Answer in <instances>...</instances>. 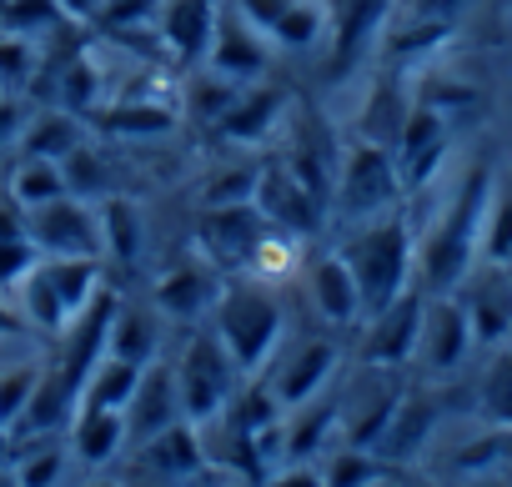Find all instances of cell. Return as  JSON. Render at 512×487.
<instances>
[{"mask_svg":"<svg viewBox=\"0 0 512 487\" xmlns=\"http://www.w3.org/2000/svg\"><path fill=\"white\" fill-rule=\"evenodd\" d=\"M61 171H66V191H71V196H81V201H91V196H101V191H106V166H101V156H96V151H86V141L61 161Z\"/></svg>","mask_w":512,"mask_h":487,"instance_id":"47","label":"cell"},{"mask_svg":"<svg viewBox=\"0 0 512 487\" xmlns=\"http://www.w3.org/2000/svg\"><path fill=\"white\" fill-rule=\"evenodd\" d=\"M161 0H101L96 26L101 31H126V26H156Z\"/></svg>","mask_w":512,"mask_h":487,"instance_id":"49","label":"cell"},{"mask_svg":"<svg viewBox=\"0 0 512 487\" xmlns=\"http://www.w3.org/2000/svg\"><path fill=\"white\" fill-rule=\"evenodd\" d=\"M66 462H71V452L56 442V432H46V437H21L16 452H11V472H16L21 487H56L61 472H66Z\"/></svg>","mask_w":512,"mask_h":487,"instance_id":"31","label":"cell"},{"mask_svg":"<svg viewBox=\"0 0 512 487\" xmlns=\"http://www.w3.org/2000/svg\"><path fill=\"white\" fill-rule=\"evenodd\" d=\"M176 487H231V477H221V472H206V467H201V472H191V477H181Z\"/></svg>","mask_w":512,"mask_h":487,"instance_id":"58","label":"cell"},{"mask_svg":"<svg viewBox=\"0 0 512 487\" xmlns=\"http://www.w3.org/2000/svg\"><path fill=\"white\" fill-rule=\"evenodd\" d=\"M392 472V462H382L377 452L367 447H342L332 462H327V487H377L382 477Z\"/></svg>","mask_w":512,"mask_h":487,"instance_id":"40","label":"cell"},{"mask_svg":"<svg viewBox=\"0 0 512 487\" xmlns=\"http://www.w3.org/2000/svg\"><path fill=\"white\" fill-rule=\"evenodd\" d=\"M16 297H21V317L31 322V332L61 337V332L71 327V312H66V302H61V292H56V282H51V272H46V257H41L36 272L16 287Z\"/></svg>","mask_w":512,"mask_h":487,"instance_id":"30","label":"cell"},{"mask_svg":"<svg viewBox=\"0 0 512 487\" xmlns=\"http://www.w3.org/2000/svg\"><path fill=\"white\" fill-rule=\"evenodd\" d=\"M402 96H397V86L392 81H382L377 86V96H372V106H367V116H362V136L367 141H382V146H392L397 141V131H402Z\"/></svg>","mask_w":512,"mask_h":487,"instance_id":"44","label":"cell"},{"mask_svg":"<svg viewBox=\"0 0 512 487\" xmlns=\"http://www.w3.org/2000/svg\"><path fill=\"white\" fill-rule=\"evenodd\" d=\"M477 262L512 267V191H492V201H487V221H482V252H477Z\"/></svg>","mask_w":512,"mask_h":487,"instance_id":"38","label":"cell"},{"mask_svg":"<svg viewBox=\"0 0 512 487\" xmlns=\"http://www.w3.org/2000/svg\"><path fill=\"white\" fill-rule=\"evenodd\" d=\"M457 302L472 322L477 347H502L512 337V267H492V262L472 267Z\"/></svg>","mask_w":512,"mask_h":487,"instance_id":"9","label":"cell"},{"mask_svg":"<svg viewBox=\"0 0 512 487\" xmlns=\"http://www.w3.org/2000/svg\"><path fill=\"white\" fill-rule=\"evenodd\" d=\"M21 236H31V211L6 196L0 201V241H21Z\"/></svg>","mask_w":512,"mask_h":487,"instance_id":"53","label":"cell"},{"mask_svg":"<svg viewBox=\"0 0 512 487\" xmlns=\"http://www.w3.org/2000/svg\"><path fill=\"white\" fill-rule=\"evenodd\" d=\"M86 487H121V477H96V482H86Z\"/></svg>","mask_w":512,"mask_h":487,"instance_id":"61","label":"cell"},{"mask_svg":"<svg viewBox=\"0 0 512 487\" xmlns=\"http://www.w3.org/2000/svg\"><path fill=\"white\" fill-rule=\"evenodd\" d=\"M211 317H216L211 332L226 347V357L236 362L241 382H256L277 362V347H282V332H287V307L272 287H262V277L221 287Z\"/></svg>","mask_w":512,"mask_h":487,"instance_id":"2","label":"cell"},{"mask_svg":"<svg viewBox=\"0 0 512 487\" xmlns=\"http://www.w3.org/2000/svg\"><path fill=\"white\" fill-rule=\"evenodd\" d=\"M256 181L262 166H226L201 186V206H236V201H256Z\"/></svg>","mask_w":512,"mask_h":487,"instance_id":"43","label":"cell"},{"mask_svg":"<svg viewBox=\"0 0 512 487\" xmlns=\"http://www.w3.org/2000/svg\"><path fill=\"white\" fill-rule=\"evenodd\" d=\"M337 362H342L337 342H327V337H307L297 352H287V357L277 362L267 392L277 397V407H302V402L322 397V387L337 377Z\"/></svg>","mask_w":512,"mask_h":487,"instance_id":"17","label":"cell"},{"mask_svg":"<svg viewBox=\"0 0 512 487\" xmlns=\"http://www.w3.org/2000/svg\"><path fill=\"white\" fill-rule=\"evenodd\" d=\"M452 36V21H432V16H412L402 31H392V41H387V61L397 66H407V61H417V56H427V51H437L442 41Z\"/></svg>","mask_w":512,"mask_h":487,"instance_id":"39","label":"cell"},{"mask_svg":"<svg viewBox=\"0 0 512 487\" xmlns=\"http://www.w3.org/2000/svg\"><path fill=\"white\" fill-rule=\"evenodd\" d=\"M472 322L452 292H432L422 312V337H417V362L427 372H457L472 352Z\"/></svg>","mask_w":512,"mask_h":487,"instance_id":"12","label":"cell"},{"mask_svg":"<svg viewBox=\"0 0 512 487\" xmlns=\"http://www.w3.org/2000/svg\"><path fill=\"white\" fill-rule=\"evenodd\" d=\"M21 156H46V161H66L76 146H81V116H71L66 106L56 111H41L21 126Z\"/></svg>","mask_w":512,"mask_h":487,"instance_id":"29","label":"cell"},{"mask_svg":"<svg viewBox=\"0 0 512 487\" xmlns=\"http://www.w3.org/2000/svg\"><path fill=\"white\" fill-rule=\"evenodd\" d=\"M171 422H181V392H176V367H151L141 372L136 382V397L126 407V432H131V447L151 442L156 432H166Z\"/></svg>","mask_w":512,"mask_h":487,"instance_id":"20","label":"cell"},{"mask_svg":"<svg viewBox=\"0 0 512 487\" xmlns=\"http://www.w3.org/2000/svg\"><path fill=\"white\" fill-rule=\"evenodd\" d=\"M6 196H11V201H21L26 211H36V206H46V201H56V196H71V191H66V171H61V161L21 156V161H16V171H11Z\"/></svg>","mask_w":512,"mask_h":487,"instance_id":"32","label":"cell"},{"mask_svg":"<svg viewBox=\"0 0 512 487\" xmlns=\"http://www.w3.org/2000/svg\"><path fill=\"white\" fill-rule=\"evenodd\" d=\"M492 166H472L467 181L457 186L452 206L437 216V226L427 231V241L417 247V277L427 292H457L467 282V272L477 267L482 252V221H487V201H492Z\"/></svg>","mask_w":512,"mask_h":487,"instance_id":"1","label":"cell"},{"mask_svg":"<svg viewBox=\"0 0 512 487\" xmlns=\"http://www.w3.org/2000/svg\"><path fill=\"white\" fill-rule=\"evenodd\" d=\"M256 206H262V216L277 231H287V236H317L322 221H327V201H317L287 171V161L282 166H262V181H256Z\"/></svg>","mask_w":512,"mask_h":487,"instance_id":"15","label":"cell"},{"mask_svg":"<svg viewBox=\"0 0 512 487\" xmlns=\"http://www.w3.org/2000/svg\"><path fill=\"white\" fill-rule=\"evenodd\" d=\"M21 126H26V111H21V101L0 96V151L21 141Z\"/></svg>","mask_w":512,"mask_h":487,"instance_id":"54","label":"cell"},{"mask_svg":"<svg viewBox=\"0 0 512 487\" xmlns=\"http://www.w3.org/2000/svg\"><path fill=\"white\" fill-rule=\"evenodd\" d=\"M36 262H41V247H36L31 236H21V241H0V287L16 292V287L36 272Z\"/></svg>","mask_w":512,"mask_h":487,"instance_id":"50","label":"cell"},{"mask_svg":"<svg viewBox=\"0 0 512 487\" xmlns=\"http://www.w3.org/2000/svg\"><path fill=\"white\" fill-rule=\"evenodd\" d=\"M377 487H407V482H392V472H387V477H382V482H377Z\"/></svg>","mask_w":512,"mask_h":487,"instance_id":"63","label":"cell"},{"mask_svg":"<svg viewBox=\"0 0 512 487\" xmlns=\"http://www.w3.org/2000/svg\"><path fill=\"white\" fill-rule=\"evenodd\" d=\"M51 91H56V101L71 111V116H96L101 106H106V71H101V61H96V51H76L66 66H61V76L51 81Z\"/></svg>","mask_w":512,"mask_h":487,"instance_id":"27","label":"cell"},{"mask_svg":"<svg viewBox=\"0 0 512 487\" xmlns=\"http://www.w3.org/2000/svg\"><path fill=\"white\" fill-rule=\"evenodd\" d=\"M36 66H41V46H36L31 36L0 31V91L31 86V81H36Z\"/></svg>","mask_w":512,"mask_h":487,"instance_id":"42","label":"cell"},{"mask_svg":"<svg viewBox=\"0 0 512 487\" xmlns=\"http://www.w3.org/2000/svg\"><path fill=\"white\" fill-rule=\"evenodd\" d=\"M307 292H312V307L322 312V322L352 327V322L362 317V292H357V277H352V267L342 262V252H327V257L312 262Z\"/></svg>","mask_w":512,"mask_h":487,"instance_id":"24","label":"cell"},{"mask_svg":"<svg viewBox=\"0 0 512 487\" xmlns=\"http://www.w3.org/2000/svg\"><path fill=\"white\" fill-rule=\"evenodd\" d=\"M236 96H241V81H226V76H216V71L206 66L201 76L186 81V91H181V111H186L191 121H201V126H216Z\"/></svg>","mask_w":512,"mask_h":487,"instance_id":"36","label":"cell"},{"mask_svg":"<svg viewBox=\"0 0 512 487\" xmlns=\"http://www.w3.org/2000/svg\"><path fill=\"white\" fill-rule=\"evenodd\" d=\"M482 412L492 417V427H512V347L502 342V352L492 357V367L482 372Z\"/></svg>","mask_w":512,"mask_h":487,"instance_id":"41","label":"cell"},{"mask_svg":"<svg viewBox=\"0 0 512 487\" xmlns=\"http://www.w3.org/2000/svg\"><path fill=\"white\" fill-rule=\"evenodd\" d=\"M477 487H507V482H497V477H482V482H477Z\"/></svg>","mask_w":512,"mask_h":487,"instance_id":"62","label":"cell"},{"mask_svg":"<svg viewBox=\"0 0 512 487\" xmlns=\"http://www.w3.org/2000/svg\"><path fill=\"white\" fill-rule=\"evenodd\" d=\"M96 216H101V247H106V257L121 262V267H131L141 257V241H146L141 206L131 196H106L96 206Z\"/></svg>","mask_w":512,"mask_h":487,"instance_id":"28","label":"cell"},{"mask_svg":"<svg viewBox=\"0 0 512 487\" xmlns=\"http://www.w3.org/2000/svg\"><path fill=\"white\" fill-rule=\"evenodd\" d=\"M262 487H327V477H322L312 462H282Z\"/></svg>","mask_w":512,"mask_h":487,"instance_id":"52","label":"cell"},{"mask_svg":"<svg viewBox=\"0 0 512 487\" xmlns=\"http://www.w3.org/2000/svg\"><path fill=\"white\" fill-rule=\"evenodd\" d=\"M131 442L121 407H76L71 412V457L81 467H111Z\"/></svg>","mask_w":512,"mask_h":487,"instance_id":"22","label":"cell"},{"mask_svg":"<svg viewBox=\"0 0 512 487\" xmlns=\"http://www.w3.org/2000/svg\"><path fill=\"white\" fill-rule=\"evenodd\" d=\"M236 362L226 357V347L216 342V332H201L186 342L181 352V367H176V392H181V417L206 427L226 412V402L236 397Z\"/></svg>","mask_w":512,"mask_h":487,"instance_id":"5","label":"cell"},{"mask_svg":"<svg viewBox=\"0 0 512 487\" xmlns=\"http://www.w3.org/2000/svg\"><path fill=\"white\" fill-rule=\"evenodd\" d=\"M26 332H31V322L21 317V307H11L0 297V337H26Z\"/></svg>","mask_w":512,"mask_h":487,"instance_id":"56","label":"cell"},{"mask_svg":"<svg viewBox=\"0 0 512 487\" xmlns=\"http://www.w3.org/2000/svg\"><path fill=\"white\" fill-rule=\"evenodd\" d=\"M61 11H66V21L86 26V21H96V11H101V0H61Z\"/></svg>","mask_w":512,"mask_h":487,"instance_id":"57","label":"cell"},{"mask_svg":"<svg viewBox=\"0 0 512 487\" xmlns=\"http://www.w3.org/2000/svg\"><path fill=\"white\" fill-rule=\"evenodd\" d=\"M337 422H342V402H332V397L302 402V417L287 427V462H312V452L332 437Z\"/></svg>","mask_w":512,"mask_h":487,"instance_id":"35","label":"cell"},{"mask_svg":"<svg viewBox=\"0 0 512 487\" xmlns=\"http://www.w3.org/2000/svg\"><path fill=\"white\" fill-rule=\"evenodd\" d=\"M206 66H211L216 76H226V81H241V86L262 81V76L272 71L267 36L256 31V26H246V21L226 6V0H221V16H216V36H211Z\"/></svg>","mask_w":512,"mask_h":487,"instance_id":"14","label":"cell"},{"mask_svg":"<svg viewBox=\"0 0 512 487\" xmlns=\"http://www.w3.org/2000/svg\"><path fill=\"white\" fill-rule=\"evenodd\" d=\"M216 16H221V0H161L156 31H161L166 56L181 71L206 66V51H211V36H216Z\"/></svg>","mask_w":512,"mask_h":487,"instance_id":"13","label":"cell"},{"mask_svg":"<svg viewBox=\"0 0 512 487\" xmlns=\"http://www.w3.org/2000/svg\"><path fill=\"white\" fill-rule=\"evenodd\" d=\"M287 121V91L282 86H241V96L226 106V116L211 126L231 146H262L277 126Z\"/></svg>","mask_w":512,"mask_h":487,"instance_id":"19","label":"cell"},{"mask_svg":"<svg viewBox=\"0 0 512 487\" xmlns=\"http://www.w3.org/2000/svg\"><path fill=\"white\" fill-rule=\"evenodd\" d=\"M447 146H452V121L422 101L407 106L402 116V131L392 141V156H397V176H402V191H422L437 166L447 161Z\"/></svg>","mask_w":512,"mask_h":487,"instance_id":"7","label":"cell"},{"mask_svg":"<svg viewBox=\"0 0 512 487\" xmlns=\"http://www.w3.org/2000/svg\"><path fill=\"white\" fill-rule=\"evenodd\" d=\"M141 372L146 367H136V362H121V357H101L96 362V372L86 377V387H81V402L76 407H131V397H136V382H141Z\"/></svg>","mask_w":512,"mask_h":487,"instance_id":"33","label":"cell"},{"mask_svg":"<svg viewBox=\"0 0 512 487\" xmlns=\"http://www.w3.org/2000/svg\"><path fill=\"white\" fill-rule=\"evenodd\" d=\"M337 166H342V146H337L327 116H322L317 106H297L292 146H287V171H292L317 201H332V191H337Z\"/></svg>","mask_w":512,"mask_h":487,"instance_id":"8","label":"cell"},{"mask_svg":"<svg viewBox=\"0 0 512 487\" xmlns=\"http://www.w3.org/2000/svg\"><path fill=\"white\" fill-rule=\"evenodd\" d=\"M437 417H442V402H437L432 392H402V397H397V412H392V422H387V432H382V442H377V457L392 462V467L412 462V457L422 452V442L432 437Z\"/></svg>","mask_w":512,"mask_h":487,"instance_id":"21","label":"cell"},{"mask_svg":"<svg viewBox=\"0 0 512 487\" xmlns=\"http://www.w3.org/2000/svg\"><path fill=\"white\" fill-rule=\"evenodd\" d=\"M417 101L432 106V111H442V116L452 121L457 111H472V106H477V91H472V86H457V81H427V86L417 91Z\"/></svg>","mask_w":512,"mask_h":487,"instance_id":"51","label":"cell"},{"mask_svg":"<svg viewBox=\"0 0 512 487\" xmlns=\"http://www.w3.org/2000/svg\"><path fill=\"white\" fill-rule=\"evenodd\" d=\"M267 231H272V221L262 216V206H256V201L201 206V236H206V252L216 262H251V252L262 247Z\"/></svg>","mask_w":512,"mask_h":487,"instance_id":"18","label":"cell"},{"mask_svg":"<svg viewBox=\"0 0 512 487\" xmlns=\"http://www.w3.org/2000/svg\"><path fill=\"white\" fill-rule=\"evenodd\" d=\"M156 307L166 312V317H176V322H196L201 312H211L216 307V297H221V282H216V272L211 267H201V262H181V267H171L166 277H156Z\"/></svg>","mask_w":512,"mask_h":487,"instance_id":"25","label":"cell"},{"mask_svg":"<svg viewBox=\"0 0 512 487\" xmlns=\"http://www.w3.org/2000/svg\"><path fill=\"white\" fill-rule=\"evenodd\" d=\"M56 26H66L61 0H0V31H16V36L46 41Z\"/></svg>","mask_w":512,"mask_h":487,"instance_id":"37","label":"cell"},{"mask_svg":"<svg viewBox=\"0 0 512 487\" xmlns=\"http://www.w3.org/2000/svg\"><path fill=\"white\" fill-rule=\"evenodd\" d=\"M106 136H121V141H156V136H171L181 111L156 101V96H121V101H106L96 116H91Z\"/></svg>","mask_w":512,"mask_h":487,"instance_id":"23","label":"cell"},{"mask_svg":"<svg viewBox=\"0 0 512 487\" xmlns=\"http://www.w3.org/2000/svg\"><path fill=\"white\" fill-rule=\"evenodd\" d=\"M332 201L342 206V216H382V211H392V206L402 201V176H397L392 146L357 136V141L342 151Z\"/></svg>","mask_w":512,"mask_h":487,"instance_id":"4","label":"cell"},{"mask_svg":"<svg viewBox=\"0 0 512 487\" xmlns=\"http://www.w3.org/2000/svg\"><path fill=\"white\" fill-rule=\"evenodd\" d=\"M467 11V0H412V16H432V21H457Z\"/></svg>","mask_w":512,"mask_h":487,"instance_id":"55","label":"cell"},{"mask_svg":"<svg viewBox=\"0 0 512 487\" xmlns=\"http://www.w3.org/2000/svg\"><path fill=\"white\" fill-rule=\"evenodd\" d=\"M342 262L357 277L362 292V317H377L387 302H397L412 287V262H417V241L402 211H382L372 216L362 231H352L342 241Z\"/></svg>","mask_w":512,"mask_h":487,"instance_id":"3","label":"cell"},{"mask_svg":"<svg viewBox=\"0 0 512 487\" xmlns=\"http://www.w3.org/2000/svg\"><path fill=\"white\" fill-rule=\"evenodd\" d=\"M11 452H16V437L11 427H0V467H11Z\"/></svg>","mask_w":512,"mask_h":487,"instance_id":"59","label":"cell"},{"mask_svg":"<svg viewBox=\"0 0 512 487\" xmlns=\"http://www.w3.org/2000/svg\"><path fill=\"white\" fill-rule=\"evenodd\" d=\"M226 6L256 26L282 51H312L322 41V6L317 0H226Z\"/></svg>","mask_w":512,"mask_h":487,"instance_id":"16","label":"cell"},{"mask_svg":"<svg viewBox=\"0 0 512 487\" xmlns=\"http://www.w3.org/2000/svg\"><path fill=\"white\" fill-rule=\"evenodd\" d=\"M41 372H46L41 362H21V367H11V372H0V427H16V417L26 412V402H31Z\"/></svg>","mask_w":512,"mask_h":487,"instance_id":"45","label":"cell"},{"mask_svg":"<svg viewBox=\"0 0 512 487\" xmlns=\"http://www.w3.org/2000/svg\"><path fill=\"white\" fill-rule=\"evenodd\" d=\"M0 487H21V482H16V472H11V467H0Z\"/></svg>","mask_w":512,"mask_h":487,"instance_id":"60","label":"cell"},{"mask_svg":"<svg viewBox=\"0 0 512 487\" xmlns=\"http://www.w3.org/2000/svg\"><path fill=\"white\" fill-rule=\"evenodd\" d=\"M387 16L392 0H332V61H327L332 81H347L362 66V56L382 41Z\"/></svg>","mask_w":512,"mask_h":487,"instance_id":"10","label":"cell"},{"mask_svg":"<svg viewBox=\"0 0 512 487\" xmlns=\"http://www.w3.org/2000/svg\"><path fill=\"white\" fill-rule=\"evenodd\" d=\"M136 452H141V462H146V467H156L161 477H176V482L206 467L201 427H196V422H186V417H181V422H171L166 432H156L151 442H141Z\"/></svg>","mask_w":512,"mask_h":487,"instance_id":"26","label":"cell"},{"mask_svg":"<svg viewBox=\"0 0 512 487\" xmlns=\"http://www.w3.org/2000/svg\"><path fill=\"white\" fill-rule=\"evenodd\" d=\"M106 357H121V362L146 367L156 357V322L146 312L116 302V317H111V332H106Z\"/></svg>","mask_w":512,"mask_h":487,"instance_id":"34","label":"cell"},{"mask_svg":"<svg viewBox=\"0 0 512 487\" xmlns=\"http://www.w3.org/2000/svg\"><path fill=\"white\" fill-rule=\"evenodd\" d=\"M502 457H512V427H497V432L467 442V447L457 452V472H492Z\"/></svg>","mask_w":512,"mask_h":487,"instance_id":"48","label":"cell"},{"mask_svg":"<svg viewBox=\"0 0 512 487\" xmlns=\"http://www.w3.org/2000/svg\"><path fill=\"white\" fill-rule=\"evenodd\" d=\"M422 312H427V287H407L397 302H387L362 342V357L372 367H402L417 357V337H422Z\"/></svg>","mask_w":512,"mask_h":487,"instance_id":"11","label":"cell"},{"mask_svg":"<svg viewBox=\"0 0 512 487\" xmlns=\"http://www.w3.org/2000/svg\"><path fill=\"white\" fill-rule=\"evenodd\" d=\"M297 267V236H287V231H267L262 236V247L251 252V272L262 277V282H277V277H287Z\"/></svg>","mask_w":512,"mask_h":487,"instance_id":"46","label":"cell"},{"mask_svg":"<svg viewBox=\"0 0 512 487\" xmlns=\"http://www.w3.org/2000/svg\"><path fill=\"white\" fill-rule=\"evenodd\" d=\"M31 241L41 257H106L101 247V216L81 196H56L31 211Z\"/></svg>","mask_w":512,"mask_h":487,"instance_id":"6","label":"cell"}]
</instances>
